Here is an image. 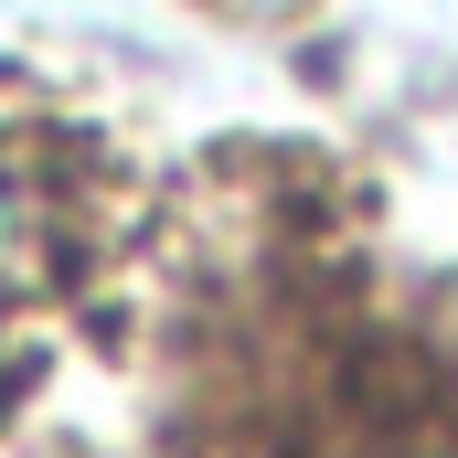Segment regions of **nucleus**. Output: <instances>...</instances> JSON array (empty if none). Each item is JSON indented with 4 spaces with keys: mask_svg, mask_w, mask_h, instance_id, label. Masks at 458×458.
<instances>
[{
    "mask_svg": "<svg viewBox=\"0 0 458 458\" xmlns=\"http://www.w3.org/2000/svg\"><path fill=\"white\" fill-rule=\"evenodd\" d=\"M21 256H32V203H21V182H11V160H0V299H11Z\"/></svg>",
    "mask_w": 458,
    "mask_h": 458,
    "instance_id": "nucleus-1",
    "label": "nucleus"
},
{
    "mask_svg": "<svg viewBox=\"0 0 458 458\" xmlns=\"http://www.w3.org/2000/svg\"><path fill=\"white\" fill-rule=\"evenodd\" d=\"M203 11H288V0H203Z\"/></svg>",
    "mask_w": 458,
    "mask_h": 458,
    "instance_id": "nucleus-2",
    "label": "nucleus"
}]
</instances>
